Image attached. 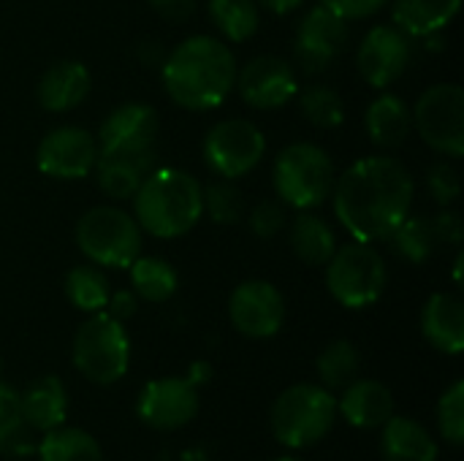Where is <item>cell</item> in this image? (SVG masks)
<instances>
[{"instance_id":"7c38bea8","label":"cell","mask_w":464,"mask_h":461,"mask_svg":"<svg viewBox=\"0 0 464 461\" xmlns=\"http://www.w3.org/2000/svg\"><path fill=\"white\" fill-rule=\"evenodd\" d=\"M98 139L82 125H60L49 130L35 152V163L54 179H84L95 168Z\"/></svg>"},{"instance_id":"4dcf8cb0","label":"cell","mask_w":464,"mask_h":461,"mask_svg":"<svg viewBox=\"0 0 464 461\" xmlns=\"http://www.w3.org/2000/svg\"><path fill=\"white\" fill-rule=\"evenodd\" d=\"M109 280L95 264L73 266L65 274V296L82 312H101L109 302Z\"/></svg>"},{"instance_id":"83f0119b","label":"cell","mask_w":464,"mask_h":461,"mask_svg":"<svg viewBox=\"0 0 464 461\" xmlns=\"http://www.w3.org/2000/svg\"><path fill=\"white\" fill-rule=\"evenodd\" d=\"M386 242L402 261L416 264V266L427 264L432 258L435 247L440 245L432 217H424V215H408Z\"/></svg>"},{"instance_id":"6da1fadb","label":"cell","mask_w":464,"mask_h":461,"mask_svg":"<svg viewBox=\"0 0 464 461\" xmlns=\"http://www.w3.org/2000/svg\"><path fill=\"white\" fill-rule=\"evenodd\" d=\"M334 215L353 242H386L413 206V177L392 155L362 158L334 182Z\"/></svg>"},{"instance_id":"ee69618b","label":"cell","mask_w":464,"mask_h":461,"mask_svg":"<svg viewBox=\"0 0 464 461\" xmlns=\"http://www.w3.org/2000/svg\"><path fill=\"white\" fill-rule=\"evenodd\" d=\"M277 461H302V459H296V456H283V459H277Z\"/></svg>"},{"instance_id":"cb8c5ba5","label":"cell","mask_w":464,"mask_h":461,"mask_svg":"<svg viewBox=\"0 0 464 461\" xmlns=\"http://www.w3.org/2000/svg\"><path fill=\"white\" fill-rule=\"evenodd\" d=\"M370 141L381 149H397L400 144L408 141L411 130H413V114L408 109V103L394 95V92H383L378 95L364 117Z\"/></svg>"},{"instance_id":"ab89813d","label":"cell","mask_w":464,"mask_h":461,"mask_svg":"<svg viewBox=\"0 0 464 461\" xmlns=\"http://www.w3.org/2000/svg\"><path fill=\"white\" fill-rule=\"evenodd\" d=\"M432 226H435L438 242H446V245H454V247L462 242V236H464L462 217H459L454 209L443 206V209L432 217Z\"/></svg>"},{"instance_id":"484cf974","label":"cell","mask_w":464,"mask_h":461,"mask_svg":"<svg viewBox=\"0 0 464 461\" xmlns=\"http://www.w3.org/2000/svg\"><path fill=\"white\" fill-rule=\"evenodd\" d=\"M462 0H392L394 24L411 38L443 33L459 14Z\"/></svg>"},{"instance_id":"44dd1931","label":"cell","mask_w":464,"mask_h":461,"mask_svg":"<svg viewBox=\"0 0 464 461\" xmlns=\"http://www.w3.org/2000/svg\"><path fill=\"white\" fill-rule=\"evenodd\" d=\"M421 331L435 351L459 356L464 351L462 299L454 293H432L421 312Z\"/></svg>"},{"instance_id":"f35d334b","label":"cell","mask_w":464,"mask_h":461,"mask_svg":"<svg viewBox=\"0 0 464 461\" xmlns=\"http://www.w3.org/2000/svg\"><path fill=\"white\" fill-rule=\"evenodd\" d=\"M386 3L389 0H321V5H326L329 11H334L345 22H351V19H367V16L378 14Z\"/></svg>"},{"instance_id":"d590c367","label":"cell","mask_w":464,"mask_h":461,"mask_svg":"<svg viewBox=\"0 0 464 461\" xmlns=\"http://www.w3.org/2000/svg\"><path fill=\"white\" fill-rule=\"evenodd\" d=\"M247 223L253 228V234L258 239H275L285 226H288V215H285V204L277 201V198H264L258 201L250 215H247Z\"/></svg>"},{"instance_id":"7bdbcfd3","label":"cell","mask_w":464,"mask_h":461,"mask_svg":"<svg viewBox=\"0 0 464 461\" xmlns=\"http://www.w3.org/2000/svg\"><path fill=\"white\" fill-rule=\"evenodd\" d=\"M261 8H266V11H272V14H291V11H296V8H302L307 0H256Z\"/></svg>"},{"instance_id":"8fae6325","label":"cell","mask_w":464,"mask_h":461,"mask_svg":"<svg viewBox=\"0 0 464 461\" xmlns=\"http://www.w3.org/2000/svg\"><path fill=\"white\" fill-rule=\"evenodd\" d=\"M198 413V389L190 378H158L150 380L136 402V416L144 427L158 432H174L188 427Z\"/></svg>"},{"instance_id":"d4e9b609","label":"cell","mask_w":464,"mask_h":461,"mask_svg":"<svg viewBox=\"0 0 464 461\" xmlns=\"http://www.w3.org/2000/svg\"><path fill=\"white\" fill-rule=\"evenodd\" d=\"M288 247L294 250V255L302 264L326 266L340 245H337V234L329 226V220H324L321 215H313L310 209H304L288 226Z\"/></svg>"},{"instance_id":"ba28073f","label":"cell","mask_w":464,"mask_h":461,"mask_svg":"<svg viewBox=\"0 0 464 461\" xmlns=\"http://www.w3.org/2000/svg\"><path fill=\"white\" fill-rule=\"evenodd\" d=\"M389 283L383 255L364 242H351L334 250L326 264V288L348 310L372 307Z\"/></svg>"},{"instance_id":"2e32d148","label":"cell","mask_w":464,"mask_h":461,"mask_svg":"<svg viewBox=\"0 0 464 461\" xmlns=\"http://www.w3.org/2000/svg\"><path fill=\"white\" fill-rule=\"evenodd\" d=\"M234 87L239 90L247 106L272 111V109L285 106L296 95L299 79L288 60L275 57V54H258L237 71Z\"/></svg>"},{"instance_id":"1f68e13d","label":"cell","mask_w":464,"mask_h":461,"mask_svg":"<svg viewBox=\"0 0 464 461\" xmlns=\"http://www.w3.org/2000/svg\"><path fill=\"white\" fill-rule=\"evenodd\" d=\"M315 367H318V378H321L324 389L337 391V389H345L348 383L356 380L359 367H362V356H359V348L353 342L334 340L321 351Z\"/></svg>"},{"instance_id":"d6986e66","label":"cell","mask_w":464,"mask_h":461,"mask_svg":"<svg viewBox=\"0 0 464 461\" xmlns=\"http://www.w3.org/2000/svg\"><path fill=\"white\" fill-rule=\"evenodd\" d=\"M90 84H92V79H90V71H87L84 62L60 60V62H54V65H49L44 71V76L38 79L35 95H38L41 109L60 114V111L76 109L87 98Z\"/></svg>"},{"instance_id":"4fadbf2b","label":"cell","mask_w":464,"mask_h":461,"mask_svg":"<svg viewBox=\"0 0 464 461\" xmlns=\"http://www.w3.org/2000/svg\"><path fill=\"white\" fill-rule=\"evenodd\" d=\"M228 318L234 329L250 340H269L285 323V299L266 280H247L234 288L228 299Z\"/></svg>"},{"instance_id":"7402d4cb","label":"cell","mask_w":464,"mask_h":461,"mask_svg":"<svg viewBox=\"0 0 464 461\" xmlns=\"http://www.w3.org/2000/svg\"><path fill=\"white\" fill-rule=\"evenodd\" d=\"M19 410H22V424L41 435L63 427L68 416V394L63 380L54 375L33 380L19 394Z\"/></svg>"},{"instance_id":"52a82bcc","label":"cell","mask_w":464,"mask_h":461,"mask_svg":"<svg viewBox=\"0 0 464 461\" xmlns=\"http://www.w3.org/2000/svg\"><path fill=\"white\" fill-rule=\"evenodd\" d=\"M76 245L95 266L128 269L141 255V228L117 206H92L76 223Z\"/></svg>"},{"instance_id":"f6af8a7d","label":"cell","mask_w":464,"mask_h":461,"mask_svg":"<svg viewBox=\"0 0 464 461\" xmlns=\"http://www.w3.org/2000/svg\"><path fill=\"white\" fill-rule=\"evenodd\" d=\"M0 372H3V361H0Z\"/></svg>"},{"instance_id":"8d00e7d4","label":"cell","mask_w":464,"mask_h":461,"mask_svg":"<svg viewBox=\"0 0 464 461\" xmlns=\"http://www.w3.org/2000/svg\"><path fill=\"white\" fill-rule=\"evenodd\" d=\"M427 187H430L432 198H435L440 206H451V204H457V198L462 196L459 171H457L451 163L440 160V163H435V166L430 168V174H427Z\"/></svg>"},{"instance_id":"60d3db41","label":"cell","mask_w":464,"mask_h":461,"mask_svg":"<svg viewBox=\"0 0 464 461\" xmlns=\"http://www.w3.org/2000/svg\"><path fill=\"white\" fill-rule=\"evenodd\" d=\"M103 310H106L111 318H117L120 323H125L128 318L136 315V310H139V296H136L133 291H114V293H109V302H106Z\"/></svg>"},{"instance_id":"30bf717a","label":"cell","mask_w":464,"mask_h":461,"mask_svg":"<svg viewBox=\"0 0 464 461\" xmlns=\"http://www.w3.org/2000/svg\"><path fill=\"white\" fill-rule=\"evenodd\" d=\"M266 152L261 128L250 120H223L209 128L204 139V163L220 179H239L250 174Z\"/></svg>"},{"instance_id":"3957f363","label":"cell","mask_w":464,"mask_h":461,"mask_svg":"<svg viewBox=\"0 0 464 461\" xmlns=\"http://www.w3.org/2000/svg\"><path fill=\"white\" fill-rule=\"evenodd\" d=\"M133 212L141 231L158 239H177L204 215L201 182L182 168H152L133 193Z\"/></svg>"},{"instance_id":"9c48e42d","label":"cell","mask_w":464,"mask_h":461,"mask_svg":"<svg viewBox=\"0 0 464 461\" xmlns=\"http://www.w3.org/2000/svg\"><path fill=\"white\" fill-rule=\"evenodd\" d=\"M413 128L446 158L464 155V90L459 84H432L413 106Z\"/></svg>"},{"instance_id":"e0dca14e","label":"cell","mask_w":464,"mask_h":461,"mask_svg":"<svg viewBox=\"0 0 464 461\" xmlns=\"http://www.w3.org/2000/svg\"><path fill=\"white\" fill-rule=\"evenodd\" d=\"M160 120L147 103H122L106 114L98 130V149L111 152H152L158 144Z\"/></svg>"},{"instance_id":"277c9868","label":"cell","mask_w":464,"mask_h":461,"mask_svg":"<svg viewBox=\"0 0 464 461\" xmlns=\"http://www.w3.org/2000/svg\"><path fill=\"white\" fill-rule=\"evenodd\" d=\"M334 177L337 174L332 155L313 141L288 144L275 158L272 168L277 198L299 212L321 206L334 190Z\"/></svg>"},{"instance_id":"5b68a950","label":"cell","mask_w":464,"mask_h":461,"mask_svg":"<svg viewBox=\"0 0 464 461\" xmlns=\"http://www.w3.org/2000/svg\"><path fill=\"white\" fill-rule=\"evenodd\" d=\"M337 418V399L329 389L296 383L285 389L269 413L272 435L285 448H307L329 435Z\"/></svg>"},{"instance_id":"836d02e7","label":"cell","mask_w":464,"mask_h":461,"mask_svg":"<svg viewBox=\"0 0 464 461\" xmlns=\"http://www.w3.org/2000/svg\"><path fill=\"white\" fill-rule=\"evenodd\" d=\"M201 196H204V212L218 226H234L247 212L245 193L234 185V179H215L207 187H201Z\"/></svg>"},{"instance_id":"b9f144b4","label":"cell","mask_w":464,"mask_h":461,"mask_svg":"<svg viewBox=\"0 0 464 461\" xmlns=\"http://www.w3.org/2000/svg\"><path fill=\"white\" fill-rule=\"evenodd\" d=\"M196 3L198 0H150L152 11L158 16L169 19V22H185V19H190L193 11H196Z\"/></svg>"},{"instance_id":"9a60e30c","label":"cell","mask_w":464,"mask_h":461,"mask_svg":"<svg viewBox=\"0 0 464 461\" xmlns=\"http://www.w3.org/2000/svg\"><path fill=\"white\" fill-rule=\"evenodd\" d=\"M351 30L348 22L343 16H337L334 11H329L326 5H315L313 11H307V16L302 19L299 30H296V43H294V54L296 62L304 73H321L326 71L348 46Z\"/></svg>"},{"instance_id":"f546056e","label":"cell","mask_w":464,"mask_h":461,"mask_svg":"<svg viewBox=\"0 0 464 461\" xmlns=\"http://www.w3.org/2000/svg\"><path fill=\"white\" fill-rule=\"evenodd\" d=\"M212 24L234 43H242L256 35L261 11L256 0H209Z\"/></svg>"},{"instance_id":"603a6c76","label":"cell","mask_w":464,"mask_h":461,"mask_svg":"<svg viewBox=\"0 0 464 461\" xmlns=\"http://www.w3.org/2000/svg\"><path fill=\"white\" fill-rule=\"evenodd\" d=\"M381 429L383 461H438V443L419 421L392 416Z\"/></svg>"},{"instance_id":"f1b7e54d","label":"cell","mask_w":464,"mask_h":461,"mask_svg":"<svg viewBox=\"0 0 464 461\" xmlns=\"http://www.w3.org/2000/svg\"><path fill=\"white\" fill-rule=\"evenodd\" d=\"M130 283H133V293L144 302L160 304L169 302L177 293L179 277L177 269L163 261V258H136L130 266Z\"/></svg>"},{"instance_id":"d6a6232c","label":"cell","mask_w":464,"mask_h":461,"mask_svg":"<svg viewBox=\"0 0 464 461\" xmlns=\"http://www.w3.org/2000/svg\"><path fill=\"white\" fill-rule=\"evenodd\" d=\"M299 109L304 120L315 128H340L345 120V103L340 92L329 84H310L299 95Z\"/></svg>"},{"instance_id":"ac0fdd59","label":"cell","mask_w":464,"mask_h":461,"mask_svg":"<svg viewBox=\"0 0 464 461\" xmlns=\"http://www.w3.org/2000/svg\"><path fill=\"white\" fill-rule=\"evenodd\" d=\"M158 152H111V149H98L95 160V177L101 190L109 198H133L139 185L152 174Z\"/></svg>"},{"instance_id":"4316f807","label":"cell","mask_w":464,"mask_h":461,"mask_svg":"<svg viewBox=\"0 0 464 461\" xmlns=\"http://www.w3.org/2000/svg\"><path fill=\"white\" fill-rule=\"evenodd\" d=\"M38 459L41 461H103L98 440L76 427H57L52 432H44V440L38 443Z\"/></svg>"},{"instance_id":"7a4b0ae2","label":"cell","mask_w":464,"mask_h":461,"mask_svg":"<svg viewBox=\"0 0 464 461\" xmlns=\"http://www.w3.org/2000/svg\"><path fill=\"white\" fill-rule=\"evenodd\" d=\"M237 57L226 41L190 35L177 43L160 62V79L169 98L190 111L220 106L237 84Z\"/></svg>"},{"instance_id":"74e56055","label":"cell","mask_w":464,"mask_h":461,"mask_svg":"<svg viewBox=\"0 0 464 461\" xmlns=\"http://www.w3.org/2000/svg\"><path fill=\"white\" fill-rule=\"evenodd\" d=\"M19 427H24L22 410H19V394L11 386L0 383V440L16 432Z\"/></svg>"},{"instance_id":"5bb4252c","label":"cell","mask_w":464,"mask_h":461,"mask_svg":"<svg viewBox=\"0 0 464 461\" xmlns=\"http://www.w3.org/2000/svg\"><path fill=\"white\" fill-rule=\"evenodd\" d=\"M413 46L411 35L397 24H375L359 43L356 65L367 84L383 90L392 87L411 65Z\"/></svg>"},{"instance_id":"8992f818","label":"cell","mask_w":464,"mask_h":461,"mask_svg":"<svg viewBox=\"0 0 464 461\" xmlns=\"http://www.w3.org/2000/svg\"><path fill=\"white\" fill-rule=\"evenodd\" d=\"M130 364V340L125 326L106 310L90 312L73 337V367L95 386H111L125 378Z\"/></svg>"},{"instance_id":"e575fe53","label":"cell","mask_w":464,"mask_h":461,"mask_svg":"<svg viewBox=\"0 0 464 461\" xmlns=\"http://www.w3.org/2000/svg\"><path fill=\"white\" fill-rule=\"evenodd\" d=\"M438 427L443 440L451 448H459L464 443V383L457 380L451 383L440 402H438Z\"/></svg>"},{"instance_id":"ffe728a7","label":"cell","mask_w":464,"mask_h":461,"mask_svg":"<svg viewBox=\"0 0 464 461\" xmlns=\"http://www.w3.org/2000/svg\"><path fill=\"white\" fill-rule=\"evenodd\" d=\"M337 413L356 429H381L394 416V397L381 380H353L343 389Z\"/></svg>"}]
</instances>
